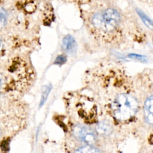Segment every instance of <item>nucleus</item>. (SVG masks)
<instances>
[{
    "label": "nucleus",
    "mask_w": 153,
    "mask_h": 153,
    "mask_svg": "<svg viewBox=\"0 0 153 153\" xmlns=\"http://www.w3.org/2000/svg\"><path fill=\"white\" fill-rule=\"evenodd\" d=\"M96 130L100 134L108 135L111 133L112 128L109 124L105 121H102L97 125Z\"/></svg>",
    "instance_id": "obj_6"
},
{
    "label": "nucleus",
    "mask_w": 153,
    "mask_h": 153,
    "mask_svg": "<svg viewBox=\"0 0 153 153\" xmlns=\"http://www.w3.org/2000/svg\"><path fill=\"white\" fill-rule=\"evenodd\" d=\"M120 16L118 12L114 8H108L96 14L92 19L93 25L105 32L114 30L118 25Z\"/></svg>",
    "instance_id": "obj_2"
},
{
    "label": "nucleus",
    "mask_w": 153,
    "mask_h": 153,
    "mask_svg": "<svg viewBox=\"0 0 153 153\" xmlns=\"http://www.w3.org/2000/svg\"><path fill=\"white\" fill-rule=\"evenodd\" d=\"M75 153H100V152L92 145H87L78 148Z\"/></svg>",
    "instance_id": "obj_7"
},
{
    "label": "nucleus",
    "mask_w": 153,
    "mask_h": 153,
    "mask_svg": "<svg viewBox=\"0 0 153 153\" xmlns=\"http://www.w3.org/2000/svg\"><path fill=\"white\" fill-rule=\"evenodd\" d=\"M128 57H130V58H132V59H136L139 61H142V62L147 61V58L145 56H143L142 55H138V54H131L128 55Z\"/></svg>",
    "instance_id": "obj_12"
},
{
    "label": "nucleus",
    "mask_w": 153,
    "mask_h": 153,
    "mask_svg": "<svg viewBox=\"0 0 153 153\" xmlns=\"http://www.w3.org/2000/svg\"><path fill=\"white\" fill-rule=\"evenodd\" d=\"M74 136L79 140L89 145H93L96 140L95 131L90 127L83 125L75 126L73 129Z\"/></svg>",
    "instance_id": "obj_3"
},
{
    "label": "nucleus",
    "mask_w": 153,
    "mask_h": 153,
    "mask_svg": "<svg viewBox=\"0 0 153 153\" xmlns=\"http://www.w3.org/2000/svg\"><path fill=\"white\" fill-rule=\"evenodd\" d=\"M62 47L68 53H74L76 50V44L74 38L71 35L65 36L62 41Z\"/></svg>",
    "instance_id": "obj_5"
},
{
    "label": "nucleus",
    "mask_w": 153,
    "mask_h": 153,
    "mask_svg": "<svg viewBox=\"0 0 153 153\" xmlns=\"http://www.w3.org/2000/svg\"><path fill=\"white\" fill-rule=\"evenodd\" d=\"M139 107L137 100L128 94L118 95L112 104L114 117L120 121H126L132 118Z\"/></svg>",
    "instance_id": "obj_1"
},
{
    "label": "nucleus",
    "mask_w": 153,
    "mask_h": 153,
    "mask_svg": "<svg viewBox=\"0 0 153 153\" xmlns=\"http://www.w3.org/2000/svg\"><path fill=\"white\" fill-rule=\"evenodd\" d=\"M1 39H0V47H1Z\"/></svg>",
    "instance_id": "obj_14"
},
{
    "label": "nucleus",
    "mask_w": 153,
    "mask_h": 153,
    "mask_svg": "<svg viewBox=\"0 0 153 153\" xmlns=\"http://www.w3.org/2000/svg\"><path fill=\"white\" fill-rule=\"evenodd\" d=\"M66 61V57L65 56L60 54L58 56L54 61V64L56 65H63Z\"/></svg>",
    "instance_id": "obj_11"
},
{
    "label": "nucleus",
    "mask_w": 153,
    "mask_h": 153,
    "mask_svg": "<svg viewBox=\"0 0 153 153\" xmlns=\"http://www.w3.org/2000/svg\"><path fill=\"white\" fill-rule=\"evenodd\" d=\"M152 105H153V97L150 96L145 101L144 106V114L146 122L152 125L153 123V114H152Z\"/></svg>",
    "instance_id": "obj_4"
},
{
    "label": "nucleus",
    "mask_w": 153,
    "mask_h": 153,
    "mask_svg": "<svg viewBox=\"0 0 153 153\" xmlns=\"http://www.w3.org/2000/svg\"><path fill=\"white\" fill-rule=\"evenodd\" d=\"M7 20V13L6 10L0 7V30L5 25Z\"/></svg>",
    "instance_id": "obj_8"
},
{
    "label": "nucleus",
    "mask_w": 153,
    "mask_h": 153,
    "mask_svg": "<svg viewBox=\"0 0 153 153\" xmlns=\"http://www.w3.org/2000/svg\"><path fill=\"white\" fill-rule=\"evenodd\" d=\"M137 13L140 16L141 19L142 20L143 22L147 26V27H148L149 28H150L151 29H152V21L144 14L143 13L142 11H140V10L137 11Z\"/></svg>",
    "instance_id": "obj_10"
},
{
    "label": "nucleus",
    "mask_w": 153,
    "mask_h": 153,
    "mask_svg": "<svg viewBox=\"0 0 153 153\" xmlns=\"http://www.w3.org/2000/svg\"><path fill=\"white\" fill-rule=\"evenodd\" d=\"M4 79L3 76L0 74V90L2 87V85H3V84H4Z\"/></svg>",
    "instance_id": "obj_13"
},
{
    "label": "nucleus",
    "mask_w": 153,
    "mask_h": 153,
    "mask_svg": "<svg viewBox=\"0 0 153 153\" xmlns=\"http://www.w3.org/2000/svg\"><path fill=\"white\" fill-rule=\"evenodd\" d=\"M51 85H47L45 87H44V88L43 89V91L42 93V96H41V102H40V106H42L44 103L45 102L48 96V94L51 90Z\"/></svg>",
    "instance_id": "obj_9"
}]
</instances>
